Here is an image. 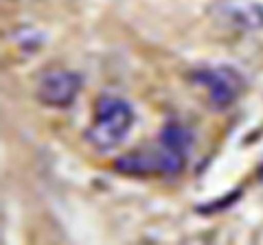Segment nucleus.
I'll return each mask as SVG.
<instances>
[{
  "mask_svg": "<svg viewBox=\"0 0 263 245\" xmlns=\"http://www.w3.org/2000/svg\"><path fill=\"white\" fill-rule=\"evenodd\" d=\"M195 136L186 125L178 120L164 122L154 147L123 153L114 160V169L129 177H156V175H180L189 162Z\"/></svg>",
  "mask_w": 263,
  "mask_h": 245,
  "instance_id": "f257e3e1",
  "label": "nucleus"
},
{
  "mask_svg": "<svg viewBox=\"0 0 263 245\" xmlns=\"http://www.w3.org/2000/svg\"><path fill=\"white\" fill-rule=\"evenodd\" d=\"M134 127V110L129 101L117 94H101L95 101L92 120L86 127V142L99 153H110L125 140Z\"/></svg>",
  "mask_w": 263,
  "mask_h": 245,
  "instance_id": "f03ea898",
  "label": "nucleus"
},
{
  "mask_svg": "<svg viewBox=\"0 0 263 245\" xmlns=\"http://www.w3.org/2000/svg\"><path fill=\"white\" fill-rule=\"evenodd\" d=\"M189 81L206 94L209 105L215 112H226L241 99L246 90V79L233 66H200L191 70Z\"/></svg>",
  "mask_w": 263,
  "mask_h": 245,
  "instance_id": "7ed1b4c3",
  "label": "nucleus"
},
{
  "mask_svg": "<svg viewBox=\"0 0 263 245\" xmlns=\"http://www.w3.org/2000/svg\"><path fill=\"white\" fill-rule=\"evenodd\" d=\"M81 92V77L68 68H48L35 81V99L44 108H70Z\"/></svg>",
  "mask_w": 263,
  "mask_h": 245,
  "instance_id": "20e7f679",
  "label": "nucleus"
},
{
  "mask_svg": "<svg viewBox=\"0 0 263 245\" xmlns=\"http://www.w3.org/2000/svg\"><path fill=\"white\" fill-rule=\"evenodd\" d=\"M217 22L226 24L233 31H254L263 29V5L257 0H224L215 7Z\"/></svg>",
  "mask_w": 263,
  "mask_h": 245,
  "instance_id": "39448f33",
  "label": "nucleus"
}]
</instances>
